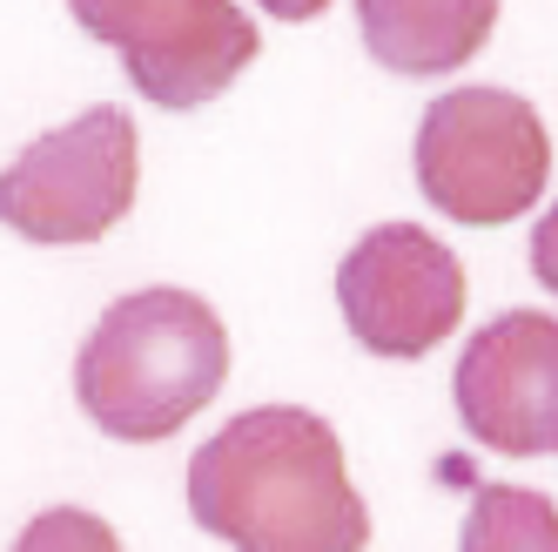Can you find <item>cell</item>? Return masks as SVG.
I'll list each match as a JSON object with an SVG mask.
<instances>
[{"mask_svg":"<svg viewBox=\"0 0 558 552\" xmlns=\"http://www.w3.org/2000/svg\"><path fill=\"white\" fill-rule=\"evenodd\" d=\"M458 552H558V505L525 485H477Z\"/></svg>","mask_w":558,"mask_h":552,"instance_id":"obj_9","label":"cell"},{"mask_svg":"<svg viewBox=\"0 0 558 552\" xmlns=\"http://www.w3.org/2000/svg\"><path fill=\"white\" fill-rule=\"evenodd\" d=\"M364 48L390 74H451L498 27V0H356Z\"/></svg>","mask_w":558,"mask_h":552,"instance_id":"obj_8","label":"cell"},{"mask_svg":"<svg viewBox=\"0 0 558 552\" xmlns=\"http://www.w3.org/2000/svg\"><path fill=\"white\" fill-rule=\"evenodd\" d=\"M256 8L276 14V21H316V14L330 8V0H256Z\"/></svg>","mask_w":558,"mask_h":552,"instance_id":"obj_12","label":"cell"},{"mask_svg":"<svg viewBox=\"0 0 558 552\" xmlns=\"http://www.w3.org/2000/svg\"><path fill=\"white\" fill-rule=\"evenodd\" d=\"M14 552H122V539H114L108 519H95L82 505H48L41 519H27Z\"/></svg>","mask_w":558,"mask_h":552,"instance_id":"obj_10","label":"cell"},{"mask_svg":"<svg viewBox=\"0 0 558 552\" xmlns=\"http://www.w3.org/2000/svg\"><path fill=\"white\" fill-rule=\"evenodd\" d=\"M551 182V135L511 88H451L417 122V189L451 223H518Z\"/></svg>","mask_w":558,"mask_h":552,"instance_id":"obj_3","label":"cell"},{"mask_svg":"<svg viewBox=\"0 0 558 552\" xmlns=\"http://www.w3.org/2000/svg\"><path fill=\"white\" fill-rule=\"evenodd\" d=\"M135 182H142L135 122L114 101H101L14 155V169L0 176V223L27 243L82 250L101 243L135 209Z\"/></svg>","mask_w":558,"mask_h":552,"instance_id":"obj_4","label":"cell"},{"mask_svg":"<svg viewBox=\"0 0 558 552\" xmlns=\"http://www.w3.org/2000/svg\"><path fill=\"white\" fill-rule=\"evenodd\" d=\"M458 418L477 445L538 458L558 445V317L505 310L458 358Z\"/></svg>","mask_w":558,"mask_h":552,"instance_id":"obj_7","label":"cell"},{"mask_svg":"<svg viewBox=\"0 0 558 552\" xmlns=\"http://www.w3.org/2000/svg\"><path fill=\"white\" fill-rule=\"evenodd\" d=\"M68 14L122 55L129 82L155 108L216 101L263 48L235 0H68Z\"/></svg>","mask_w":558,"mask_h":552,"instance_id":"obj_5","label":"cell"},{"mask_svg":"<svg viewBox=\"0 0 558 552\" xmlns=\"http://www.w3.org/2000/svg\"><path fill=\"white\" fill-rule=\"evenodd\" d=\"M337 303L350 337L377 358H430L464 317V263L417 223H377L337 263Z\"/></svg>","mask_w":558,"mask_h":552,"instance_id":"obj_6","label":"cell"},{"mask_svg":"<svg viewBox=\"0 0 558 552\" xmlns=\"http://www.w3.org/2000/svg\"><path fill=\"white\" fill-rule=\"evenodd\" d=\"M532 276L558 297V203H551V216L532 229Z\"/></svg>","mask_w":558,"mask_h":552,"instance_id":"obj_11","label":"cell"},{"mask_svg":"<svg viewBox=\"0 0 558 552\" xmlns=\"http://www.w3.org/2000/svg\"><path fill=\"white\" fill-rule=\"evenodd\" d=\"M189 512L235 552H364L371 512L356 499L337 424L303 405L235 411L189 458Z\"/></svg>","mask_w":558,"mask_h":552,"instance_id":"obj_1","label":"cell"},{"mask_svg":"<svg viewBox=\"0 0 558 552\" xmlns=\"http://www.w3.org/2000/svg\"><path fill=\"white\" fill-rule=\"evenodd\" d=\"M229 377V331L195 290H135L101 310L74 358V398L122 445H162L209 411Z\"/></svg>","mask_w":558,"mask_h":552,"instance_id":"obj_2","label":"cell"}]
</instances>
